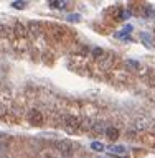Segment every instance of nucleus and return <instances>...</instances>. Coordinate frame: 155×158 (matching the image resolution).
<instances>
[{
  "instance_id": "423d86ee",
  "label": "nucleus",
  "mask_w": 155,
  "mask_h": 158,
  "mask_svg": "<svg viewBox=\"0 0 155 158\" xmlns=\"http://www.w3.org/2000/svg\"><path fill=\"white\" fill-rule=\"evenodd\" d=\"M58 150L61 152L63 156H69L73 153V145L69 142H59L58 143Z\"/></svg>"
},
{
  "instance_id": "2eb2a0df",
  "label": "nucleus",
  "mask_w": 155,
  "mask_h": 158,
  "mask_svg": "<svg viewBox=\"0 0 155 158\" xmlns=\"http://www.w3.org/2000/svg\"><path fill=\"white\" fill-rule=\"evenodd\" d=\"M104 54V49L102 48H93L91 49V56L94 58V59H99Z\"/></svg>"
},
{
  "instance_id": "6e6552de",
  "label": "nucleus",
  "mask_w": 155,
  "mask_h": 158,
  "mask_svg": "<svg viewBox=\"0 0 155 158\" xmlns=\"http://www.w3.org/2000/svg\"><path fill=\"white\" fill-rule=\"evenodd\" d=\"M132 30H134L132 25H127V27L122 28V31L116 33V36H117V38H122V40H131V38H129V35L132 33Z\"/></svg>"
},
{
  "instance_id": "20e7f679",
  "label": "nucleus",
  "mask_w": 155,
  "mask_h": 158,
  "mask_svg": "<svg viewBox=\"0 0 155 158\" xmlns=\"http://www.w3.org/2000/svg\"><path fill=\"white\" fill-rule=\"evenodd\" d=\"M28 122L32 123V125H41V123H43L41 112L37 110V109H32V110L28 112Z\"/></svg>"
},
{
  "instance_id": "6ab92c4d",
  "label": "nucleus",
  "mask_w": 155,
  "mask_h": 158,
  "mask_svg": "<svg viewBox=\"0 0 155 158\" xmlns=\"http://www.w3.org/2000/svg\"><path fill=\"white\" fill-rule=\"evenodd\" d=\"M51 8H64V0H53Z\"/></svg>"
},
{
  "instance_id": "a211bd4d",
  "label": "nucleus",
  "mask_w": 155,
  "mask_h": 158,
  "mask_svg": "<svg viewBox=\"0 0 155 158\" xmlns=\"http://www.w3.org/2000/svg\"><path fill=\"white\" fill-rule=\"evenodd\" d=\"M66 20H68V22H71V23H73V22H74V23H78L81 18H79V15H78V13H69L68 17H66Z\"/></svg>"
},
{
  "instance_id": "f03ea898",
  "label": "nucleus",
  "mask_w": 155,
  "mask_h": 158,
  "mask_svg": "<svg viewBox=\"0 0 155 158\" xmlns=\"http://www.w3.org/2000/svg\"><path fill=\"white\" fill-rule=\"evenodd\" d=\"M81 127V118L79 117H74V115H68L64 118V128L69 132V133H74L76 130H79Z\"/></svg>"
},
{
  "instance_id": "f3484780",
  "label": "nucleus",
  "mask_w": 155,
  "mask_h": 158,
  "mask_svg": "<svg viewBox=\"0 0 155 158\" xmlns=\"http://www.w3.org/2000/svg\"><path fill=\"white\" fill-rule=\"evenodd\" d=\"M91 148H93L94 152H102L104 150V145H102L101 142H93L91 143Z\"/></svg>"
},
{
  "instance_id": "0eeeda50",
  "label": "nucleus",
  "mask_w": 155,
  "mask_h": 158,
  "mask_svg": "<svg viewBox=\"0 0 155 158\" xmlns=\"http://www.w3.org/2000/svg\"><path fill=\"white\" fill-rule=\"evenodd\" d=\"M107 150H109V153H112V155H119V156H124L127 153V148L124 145H111Z\"/></svg>"
},
{
  "instance_id": "f257e3e1",
  "label": "nucleus",
  "mask_w": 155,
  "mask_h": 158,
  "mask_svg": "<svg viewBox=\"0 0 155 158\" xmlns=\"http://www.w3.org/2000/svg\"><path fill=\"white\" fill-rule=\"evenodd\" d=\"M50 38H51V41H54V43H63L64 38H66V28L54 25L53 30H50Z\"/></svg>"
},
{
  "instance_id": "f8f14e48",
  "label": "nucleus",
  "mask_w": 155,
  "mask_h": 158,
  "mask_svg": "<svg viewBox=\"0 0 155 158\" xmlns=\"http://www.w3.org/2000/svg\"><path fill=\"white\" fill-rule=\"evenodd\" d=\"M139 40H140V41H142L144 44H145L147 48H150V46H152V36H150V35H149V33L142 31L140 35H139Z\"/></svg>"
},
{
  "instance_id": "9b49d317",
  "label": "nucleus",
  "mask_w": 155,
  "mask_h": 158,
  "mask_svg": "<svg viewBox=\"0 0 155 158\" xmlns=\"http://www.w3.org/2000/svg\"><path fill=\"white\" fill-rule=\"evenodd\" d=\"M13 30L8 27V25H3L0 23V38H10V35H12Z\"/></svg>"
},
{
  "instance_id": "7ed1b4c3",
  "label": "nucleus",
  "mask_w": 155,
  "mask_h": 158,
  "mask_svg": "<svg viewBox=\"0 0 155 158\" xmlns=\"http://www.w3.org/2000/svg\"><path fill=\"white\" fill-rule=\"evenodd\" d=\"M27 28H28V35L32 38H38L43 33V25L40 22H30L27 23Z\"/></svg>"
},
{
  "instance_id": "9d476101",
  "label": "nucleus",
  "mask_w": 155,
  "mask_h": 158,
  "mask_svg": "<svg viewBox=\"0 0 155 158\" xmlns=\"http://www.w3.org/2000/svg\"><path fill=\"white\" fill-rule=\"evenodd\" d=\"M106 137L109 138V140H117V138H119V130H117V128L116 127H107L106 128Z\"/></svg>"
},
{
  "instance_id": "39448f33",
  "label": "nucleus",
  "mask_w": 155,
  "mask_h": 158,
  "mask_svg": "<svg viewBox=\"0 0 155 158\" xmlns=\"http://www.w3.org/2000/svg\"><path fill=\"white\" fill-rule=\"evenodd\" d=\"M12 30H13V33L17 38H27L28 36V28H27V25L22 23V22H17L13 25Z\"/></svg>"
},
{
  "instance_id": "aec40b11",
  "label": "nucleus",
  "mask_w": 155,
  "mask_h": 158,
  "mask_svg": "<svg viewBox=\"0 0 155 158\" xmlns=\"http://www.w3.org/2000/svg\"><path fill=\"white\" fill-rule=\"evenodd\" d=\"M88 53H89V48H88V46H81V48L76 51L78 56H88Z\"/></svg>"
},
{
  "instance_id": "dca6fc26",
  "label": "nucleus",
  "mask_w": 155,
  "mask_h": 158,
  "mask_svg": "<svg viewBox=\"0 0 155 158\" xmlns=\"http://www.w3.org/2000/svg\"><path fill=\"white\" fill-rule=\"evenodd\" d=\"M12 7L17 8V10H23L25 7H27V2H23V0H17V2L12 3Z\"/></svg>"
},
{
  "instance_id": "1a4fd4ad",
  "label": "nucleus",
  "mask_w": 155,
  "mask_h": 158,
  "mask_svg": "<svg viewBox=\"0 0 155 158\" xmlns=\"http://www.w3.org/2000/svg\"><path fill=\"white\" fill-rule=\"evenodd\" d=\"M99 59H101V68L102 69H109V68H111V64H112L114 54H107V56H104V54H102Z\"/></svg>"
},
{
  "instance_id": "ddd939ff",
  "label": "nucleus",
  "mask_w": 155,
  "mask_h": 158,
  "mask_svg": "<svg viewBox=\"0 0 155 158\" xmlns=\"http://www.w3.org/2000/svg\"><path fill=\"white\" fill-rule=\"evenodd\" d=\"M126 64L131 71H139L140 69V63H137L136 59H126Z\"/></svg>"
},
{
  "instance_id": "4468645a",
  "label": "nucleus",
  "mask_w": 155,
  "mask_h": 158,
  "mask_svg": "<svg viewBox=\"0 0 155 158\" xmlns=\"http://www.w3.org/2000/svg\"><path fill=\"white\" fill-rule=\"evenodd\" d=\"M144 17H145V18H153V17H155V10H153V7L147 5V7L144 8Z\"/></svg>"
}]
</instances>
